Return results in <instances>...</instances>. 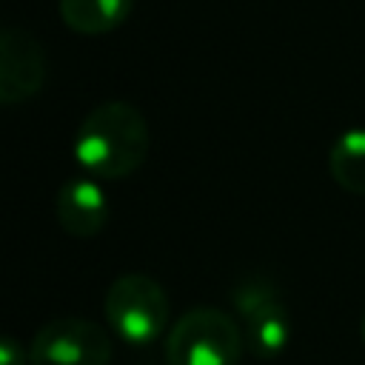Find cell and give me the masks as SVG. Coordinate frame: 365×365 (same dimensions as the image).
Instances as JSON below:
<instances>
[{"mask_svg": "<svg viewBox=\"0 0 365 365\" xmlns=\"http://www.w3.org/2000/svg\"><path fill=\"white\" fill-rule=\"evenodd\" d=\"M245 339L240 325L220 308L200 305L185 311L165 336L168 365H237Z\"/></svg>", "mask_w": 365, "mask_h": 365, "instance_id": "obj_2", "label": "cell"}, {"mask_svg": "<svg viewBox=\"0 0 365 365\" xmlns=\"http://www.w3.org/2000/svg\"><path fill=\"white\" fill-rule=\"evenodd\" d=\"M57 222L66 234L77 240H88L103 231L111 214V202L106 188L94 177H74L66 180L57 191Z\"/></svg>", "mask_w": 365, "mask_h": 365, "instance_id": "obj_7", "label": "cell"}, {"mask_svg": "<svg viewBox=\"0 0 365 365\" xmlns=\"http://www.w3.org/2000/svg\"><path fill=\"white\" fill-rule=\"evenodd\" d=\"M111 336L91 319L60 317L29 342V365H108Z\"/></svg>", "mask_w": 365, "mask_h": 365, "instance_id": "obj_5", "label": "cell"}, {"mask_svg": "<svg viewBox=\"0 0 365 365\" xmlns=\"http://www.w3.org/2000/svg\"><path fill=\"white\" fill-rule=\"evenodd\" d=\"M46 83V48L23 29H0V106L31 100Z\"/></svg>", "mask_w": 365, "mask_h": 365, "instance_id": "obj_6", "label": "cell"}, {"mask_svg": "<svg viewBox=\"0 0 365 365\" xmlns=\"http://www.w3.org/2000/svg\"><path fill=\"white\" fill-rule=\"evenodd\" d=\"M0 365H29V348H23L14 336L0 334Z\"/></svg>", "mask_w": 365, "mask_h": 365, "instance_id": "obj_10", "label": "cell"}, {"mask_svg": "<svg viewBox=\"0 0 365 365\" xmlns=\"http://www.w3.org/2000/svg\"><path fill=\"white\" fill-rule=\"evenodd\" d=\"M103 311L120 342L145 348L168 325V294L148 274H123L108 285Z\"/></svg>", "mask_w": 365, "mask_h": 365, "instance_id": "obj_3", "label": "cell"}, {"mask_svg": "<svg viewBox=\"0 0 365 365\" xmlns=\"http://www.w3.org/2000/svg\"><path fill=\"white\" fill-rule=\"evenodd\" d=\"M328 171L342 191L365 197V128H348L331 143Z\"/></svg>", "mask_w": 365, "mask_h": 365, "instance_id": "obj_9", "label": "cell"}, {"mask_svg": "<svg viewBox=\"0 0 365 365\" xmlns=\"http://www.w3.org/2000/svg\"><path fill=\"white\" fill-rule=\"evenodd\" d=\"M231 305L242 317V339L257 359H277L291 342V317L279 291L265 277H245L231 291Z\"/></svg>", "mask_w": 365, "mask_h": 365, "instance_id": "obj_4", "label": "cell"}, {"mask_svg": "<svg viewBox=\"0 0 365 365\" xmlns=\"http://www.w3.org/2000/svg\"><path fill=\"white\" fill-rule=\"evenodd\" d=\"M359 336H362V342H365V314H362V319H359Z\"/></svg>", "mask_w": 365, "mask_h": 365, "instance_id": "obj_11", "label": "cell"}, {"mask_svg": "<svg viewBox=\"0 0 365 365\" xmlns=\"http://www.w3.org/2000/svg\"><path fill=\"white\" fill-rule=\"evenodd\" d=\"M134 0H57V11L66 29L97 37L108 34L128 17Z\"/></svg>", "mask_w": 365, "mask_h": 365, "instance_id": "obj_8", "label": "cell"}, {"mask_svg": "<svg viewBox=\"0 0 365 365\" xmlns=\"http://www.w3.org/2000/svg\"><path fill=\"white\" fill-rule=\"evenodd\" d=\"M148 145L151 131L143 111L125 100H108L83 117L71 154L94 180H123L145 163Z\"/></svg>", "mask_w": 365, "mask_h": 365, "instance_id": "obj_1", "label": "cell"}]
</instances>
